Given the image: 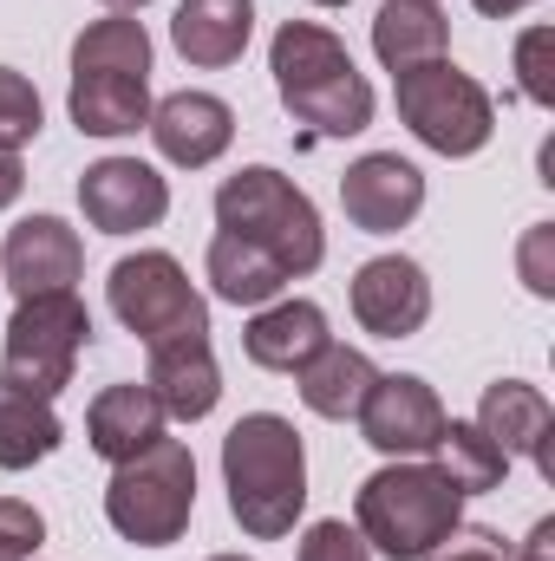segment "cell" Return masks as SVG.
I'll use <instances>...</instances> for the list:
<instances>
[{
    "label": "cell",
    "instance_id": "6da1fadb",
    "mask_svg": "<svg viewBox=\"0 0 555 561\" xmlns=\"http://www.w3.org/2000/svg\"><path fill=\"white\" fill-rule=\"evenodd\" d=\"M223 490H229V516L242 523V536L281 542L294 536L301 510H307V450L301 431L281 412H249L223 437Z\"/></svg>",
    "mask_w": 555,
    "mask_h": 561
},
{
    "label": "cell",
    "instance_id": "7a4b0ae2",
    "mask_svg": "<svg viewBox=\"0 0 555 561\" xmlns=\"http://www.w3.org/2000/svg\"><path fill=\"white\" fill-rule=\"evenodd\" d=\"M353 529L386 561H424L451 542V529H464V490L424 457H393L360 483Z\"/></svg>",
    "mask_w": 555,
    "mask_h": 561
},
{
    "label": "cell",
    "instance_id": "3957f363",
    "mask_svg": "<svg viewBox=\"0 0 555 561\" xmlns=\"http://www.w3.org/2000/svg\"><path fill=\"white\" fill-rule=\"evenodd\" d=\"M269 72H275L281 105L301 125H314L320 138H360L373 125V85L360 79L340 33H327L314 20H281L275 46H269Z\"/></svg>",
    "mask_w": 555,
    "mask_h": 561
},
{
    "label": "cell",
    "instance_id": "277c9868",
    "mask_svg": "<svg viewBox=\"0 0 555 561\" xmlns=\"http://www.w3.org/2000/svg\"><path fill=\"white\" fill-rule=\"evenodd\" d=\"M216 229L262 249L269 262H281V275H314L327 262V229H320V209L307 203V190H294L281 170L269 163H249L236 176H223L216 190Z\"/></svg>",
    "mask_w": 555,
    "mask_h": 561
},
{
    "label": "cell",
    "instance_id": "5b68a950",
    "mask_svg": "<svg viewBox=\"0 0 555 561\" xmlns=\"http://www.w3.org/2000/svg\"><path fill=\"white\" fill-rule=\"evenodd\" d=\"M196 516V457L183 437H157L138 457L112 463L105 483V523L132 542V549H170L183 542Z\"/></svg>",
    "mask_w": 555,
    "mask_h": 561
},
{
    "label": "cell",
    "instance_id": "8992f818",
    "mask_svg": "<svg viewBox=\"0 0 555 561\" xmlns=\"http://www.w3.org/2000/svg\"><path fill=\"white\" fill-rule=\"evenodd\" d=\"M92 340V313L79 294H33L13 307L7 320V346H0V386L26 392V399H59L72 386V366Z\"/></svg>",
    "mask_w": 555,
    "mask_h": 561
},
{
    "label": "cell",
    "instance_id": "52a82bcc",
    "mask_svg": "<svg viewBox=\"0 0 555 561\" xmlns=\"http://www.w3.org/2000/svg\"><path fill=\"white\" fill-rule=\"evenodd\" d=\"M393 99H399V118L424 150L438 157H477L490 131H497V105L490 92L457 72L451 59H431V66H412V72H393Z\"/></svg>",
    "mask_w": 555,
    "mask_h": 561
},
{
    "label": "cell",
    "instance_id": "ba28073f",
    "mask_svg": "<svg viewBox=\"0 0 555 561\" xmlns=\"http://www.w3.org/2000/svg\"><path fill=\"white\" fill-rule=\"evenodd\" d=\"M105 294H112V313L125 320V333H138L144 346L177 340V333H209V300L190 287L183 262L163 249L125 255L105 280Z\"/></svg>",
    "mask_w": 555,
    "mask_h": 561
},
{
    "label": "cell",
    "instance_id": "9c48e42d",
    "mask_svg": "<svg viewBox=\"0 0 555 561\" xmlns=\"http://www.w3.org/2000/svg\"><path fill=\"white\" fill-rule=\"evenodd\" d=\"M79 209L99 236H138L170 216V183L138 157H99L79 176Z\"/></svg>",
    "mask_w": 555,
    "mask_h": 561
},
{
    "label": "cell",
    "instance_id": "30bf717a",
    "mask_svg": "<svg viewBox=\"0 0 555 561\" xmlns=\"http://www.w3.org/2000/svg\"><path fill=\"white\" fill-rule=\"evenodd\" d=\"M340 209L366 236H399L418 209H424V170L406 163L399 150H366L340 176Z\"/></svg>",
    "mask_w": 555,
    "mask_h": 561
},
{
    "label": "cell",
    "instance_id": "8fae6325",
    "mask_svg": "<svg viewBox=\"0 0 555 561\" xmlns=\"http://www.w3.org/2000/svg\"><path fill=\"white\" fill-rule=\"evenodd\" d=\"M444 431V405L438 392L412 379V373H380L366 405H360V437L380 450V457H431Z\"/></svg>",
    "mask_w": 555,
    "mask_h": 561
},
{
    "label": "cell",
    "instance_id": "7c38bea8",
    "mask_svg": "<svg viewBox=\"0 0 555 561\" xmlns=\"http://www.w3.org/2000/svg\"><path fill=\"white\" fill-rule=\"evenodd\" d=\"M0 275H7V287L20 300H33V294H72V280L86 275V242L59 216H26L0 242Z\"/></svg>",
    "mask_w": 555,
    "mask_h": 561
},
{
    "label": "cell",
    "instance_id": "4fadbf2b",
    "mask_svg": "<svg viewBox=\"0 0 555 561\" xmlns=\"http://www.w3.org/2000/svg\"><path fill=\"white\" fill-rule=\"evenodd\" d=\"M353 320L373 340H412L431 320V280L412 255H373L353 275Z\"/></svg>",
    "mask_w": 555,
    "mask_h": 561
},
{
    "label": "cell",
    "instance_id": "5bb4252c",
    "mask_svg": "<svg viewBox=\"0 0 555 561\" xmlns=\"http://www.w3.org/2000/svg\"><path fill=\"white\" fill-rule=\"evenodd\" d=\"M144 131L157 144L163 163L177 170H209L229 144H236V112L216 92H170L163 105H150Z\"/></svg>",
    "mask_w": 555,
    "mask_h": 561
},
{
    "label": "cell",
    "instance_id": "9a60e30c",
    "mask_svg": "<svg viewBox=\"0 0 555 561\" xmlns=\"http://www.w3.org/2000/svg\"><path fill=\"white\" fill-rule=\"evenodd\" d=\"M144 386L157 392L163 419H209L216 399H223V373H216V353H209V333H177V340H157L150 346V373Z\"/></svg>",
    "mask_w": 555,
    "mask_h": 561
},
{
    "label": "cell",
    "instance_id": "2e32d148",
    "mask_svg": "<svg viewBox=\"0 0 555 561\" xmlns=\"http://www.w3.org/2000/svg\"><path fill=\"white\" fill-rule=\"evenodd\" d=\"M477 431H484L503 457H530L543 477H555V457H550L555 412H550V399H543L536 386H523V379H497V386H484Z\"/></svg>",
    "mask_w": 555,
    "mask_h": 561
},
{
    "label": "cell",
    "instance_id": "e0dca14e",
    "mask_svg": "<svg viewBox=\"0 0 555 561\" xmlns=\"http://www.w3.org/2000/svg\"><path fill=\"white\" fill-rule=\"evenodd\" d=\"M327 313L314 300H269L256 307V320L242 327V353L262 366V373H301L320 346H327Z\"/></svg>",
    "mask_w": 555,
    "mask_h": 561
},
{
    "label": "cell",
    "instance_id": "ac0fdd59",
    "mask_svg": "<svg viewBox=\"0 0 555 561\" xmlns=\"http://www.w3.org/2000/svg\"><path fill=\"white\" fill-rule=\"evenodd\" d=\"M249 33H256V7L249 0H183L177 20H170V46L216 72V66H236L249 53Z\"/></svg>",
    "mask_w": 555,
    "mask_h": 561
},
{
    "label": "cell",
    "instance_id": "d6986e66",
    "mask_svg": "<svg viewBox=\"0 0 555 561\" xmlns=\"http://www.w3.org/2000/svg\"><path fill=\"white\" fill-rule=\"evenodd\" d=\"M373 379H380V366L360 353V346H340V340H327L301 373H294V386H301V405L314 412V419H360V405H366V392H373Z\"/></svg>",
    "mask_w": 555,
    "mask_h": 561
},
{
    "label": "cell",
    "instance_id": "ffe728a7",
    "mask_svg": "<svg viewBox=\"0 0 555 561\" xmlns=\"http://www.w3.org/2000/svg\"><path fill=\"white\" fill-rule=\"evenodd\" d=\"M72 125L86 138H132L150 118V79L138 72H72Z\"/></svg>",
    "mask_w": 555,
    "mask_h": 561
},
{
    "label": "cell",
    "instance_id": "44dd1931",
    "mask_svg": "<svg viewBox=\"0 0 555 561\" xmlns=\"http://www.w3.org/2000/svg\"><path fill=\"white\" fill-rule=\"evenodd\" d=\"M86 437H92V450L105 457V463H125V457H138L144 444H157L163 437V405H157V392L150 386H105L99 399H92V412H86Z\"/></svg>",
    "mask_w": 555,
    "mask_h": 561
},
{
    "label": "cell",
    "instance_id": "7402d4cb",
    "mask_svg": "<svg viewBox=\"0 0 555 561\" xmlns=\"http://www.w3.org/2000/svg\"><path fill=\"white\" fill-rule=\"evenodd\" d=\"M444 46H451V20L438 0H386L373 13V53L386 72L431 66V59H444Z\"/></svg>",
    "mask_w": 555,
    "mask_h": 561
},
{
    "label": "cell",
    "instance_id": "603a6c76",
    "mask_svg": "<svg viewBox=\"0 0 555 561\" xmlns=\"http://www.w3.org/2000/svg\"><path fill=\"white\" fill-rule=\"evenodd\" d=\"M203 268H209L216 300H229V307H269V300H281V287H287L281 262H269L262 249H249V242H236V236H223V229H216Z\"/></svg>",
    "mask_w": 555,
    "mask_h": 561
},
{
    "label": "cell",
    "instance_id": "cb8c5ba5",
    "mask_svg": "<svg viewBox=\"0 0 555 561\" xmlns=\"http://www.w3.org/2000/svg\"><path fill=\"white\" fill-rule=\"evenodd\" d=\"M431 463H438L464 496H484V490H497V483L510 477V457H503L477 424H457V419H444L438 444H431Z\"/></svg>",
    "mask_w": 555,
    "mask_h": 561
},
{
    "label": "cell",
    "instance_id": "d4e9b609",
    "mask_svg": "<svg viewBox=\"0 0 555 561\" xmlns=\"http://www.w3.org/2000/svg\"><path fill=\"white\" fill-rule=\"evenodd\" d=\"M72 72H138L150 79V33L132 13H105L72 39Z\"/></svg>",
    "mask_w": 555,
    "mask_h": 561
},
{
    "label": "cell",
    "instance_id": "484cf974",
    "mask_svg": "<svg viewBox=\"0 0 555 561\" xmlns=\"http://www.w3.org/2000/svg\"><path fill=\"white\" fill-rule=\"evenodd\" d=\"M66 437V424L53 419L46 399H26V392H7L0 386V470H33L39 457H53Z\"/></svg>",
    "mask_w": 555,
    "mask_h": 561
},
{
    "label": "cell",
    "instance_id": "4316f807",
    "mask_svg": "<svg viewBox=\"0 0 555 561\" xmlns=\"http://www.w3.org/2000/svg\"><path fill=\"white\" fill-rule=\"evenodd\" d=\"M39 125H46V105H39L33 79H26V72H13V66H0V150L33 144V138H39Z\"/></svg>",
    "mask_w": 555,
    "mask_h": 561
},
{
    "label": "cell",
    "instance_id": "83f0119b",
    "mask_svg": "<svg viewBox=\"0 0 555 561\" xmlns=\"http://www.w3.org/2000/svg\"><path fill=\"white\" fill-rule=\"evenodd\" d=\"M46 542V516L20 496H0V561H26Z\"/></svg>",
    "mask_w": 555,
    "mask_h": 561
},
{
    "label": "cell",
    "instance_id": "f1b7e54d",
    "mask_svg": "<svg viewBox=\"0 0 555 561\" xmlns=\"http://www.w3.org/2000/svg\"><path fill=\"white\" fill-rule=\"evenodd\" d=\"M550 46H555V33H550V26H530V33L517 39V72H523V99H530V105H555Z\"/></svg>",
    "mask_w": 555,
    "mask_h": 561
},
{
    "label": "cell",
    "instance_id": "f546056e",
    "mask_svg": "<svg viewBox=\"0 0 555 561\" xmlns=\"http://www.w3.org/2000/svg\"><path fill=\"white\" fill-rule=\"evenodd\" d=\"M294 561H373V549H366L360 529H347V523H314V529L301 536V556Z\"/></svg>",
    "mask_w": 555,
    "mask_h": 561
},
{
    "label": "cell",
    "instance_id": "4dcf8cb0",
    "mask_svg": "<svg viewBox=\"0 0 555 561\" xmlns=\"http://www.w3.org/2000/svg\"><path fill=\"white\" fill-rule=\"evenodd\" d=\"M438 561H510V549L490 529H451V542L438 549Z\"/></svg>",
    "mask_w": 555,
    "mask_h": 561
},
{
    "label": "cell",
    "instance_id": "1f68e13d",
    "mask_svg": "<svg viewBox=\"0 0 555 561\" xmlns=\"http://www.w3.org/2000/svg\"><path fill=\"white\" fill-rule=\"evenodd\" d=\"M550 222H536V229H530V242H523V280H530V294H543V300H550L555 294V275H550Z\"/></svg>",
    "mask_w": 555,
    "mask_h": 561
},
{
    "label": "cell",
    "instance_id": "d6a6232c",
    "mask_svg": "<svg viewBox=\"0 0 555 561\" xmlns=\"http://www.w3.org/2000/svg\"><path fill=\"white\" fill-rule=\"evenodd\" d=\"M26 190V170H20V150H0V209H13Z\"/></svg>",
    "mask_w": 555,
    "mask_h": 561
},
{
    "label": "cell",
    "instance_id": "836d02e7",
    "mask_svg": "<svg viewBox=\"0 0 555 561\" xmlns=\"http://www.w3.org/2000/svg\"><path fill=\"white\" fill-rule=\"evenodd\" d=\"M555 556V523L543 516L536 529H530V542H523V556H510V561H550Z\"/></svg>",
    "mask_w": 555,
    "mask_h": 561
},
{
    "label": "cell",
    "instance_id": "e575fe53",
    "mask_svg": "<svg viewBox=\"0 0 555 561\" xmlns=\"http://www.w3.org/2000/svg\"><path fill=\"white\" fill-rule=\"evenodd\" d=\"M523 7H530V0H477L484 20H510V13H523Z\"/></svg>",
    "mask_w": 555,
    "mask_h": 561
},
{
    "label": "cell",
    "instance_id": "d590c367",
    "mask_svg": "<svg viewBox=\"0 0 555 561\" xmlns=\"http://www.w3.org/2000/svg\"><path fill=\"white\" fill-rule=\"evenodd\" d=\"M105 7H112V13H132V7H144V0H105Z\"/></svg>",
    "mask_w": 555,
    "mask_h": 561
},
{
    "label": "cell",
    "instance_id": "8d00e7d4",
    "mask_svg": "<svg viewBox=\"0 0 555 561\" xmlns=\"http://www.w3.org/2000/svg\"><path fill=\"white\" fill-rule=\"evenodd\" d=\"M209 561H249V556H209Z\"/></svg>",
    "mask_w": 555,
    "mask_h": 561
},
{
    "label": "cell",
    "instance_id": "74e56055",
    "mask_svg": "<svg viewBox=\"0 0 555 561\" xmlns=\"http://www.w3.org/2000/svg\"><path fill=\"white\" fill-rule=\"evenodd\" d=\"M314 7H347V0H314Z\"/></svg>",
    "mask_w": 555,
    "mask_h": 561
}]
</instances>
